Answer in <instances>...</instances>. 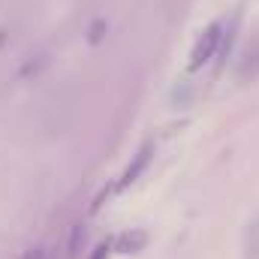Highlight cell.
I'll list each match as a JSON object with an SVG mask.
<instances>
[{
    "instance_id": "cell-1",
    "label": "cell",
    "mask_w": 259,
    "mask_h": 259,
    "mask_svg": "<svg viewBox=\"0 0 259 259\" xmlns=\"http://www.w3.org/2000/svg\"><path fill=\"white\" fill-rule=\"evenodd\" d=\"M220 39H223V21H211V24L202 30V36L196 39L193 52H190V64H187L190 66V72L202 69V66L220 52Z\"/></svg>"
},
{
    "instance_id": "cell-2",
    "label": "cell",
    "mask_w": 259,
    "mask_h": 259,
    "mask_svg": "<svg viewBox=\"0 0 259 259\" xmlns=\"http://www.w3.org/2000/svg\"><path fill=\"white\" fill-rule=\"evenodd\" d=\"M151 157H154V145H142V148H139V154L133 157V163L124 169V175H121V181H118V190H124V187L136 184V181L142 178V172L148 169Z\"/></svg>"
},
{
    "instance_id": "cell-3",
    "label": "cell",
    "mask_w": 259,
    "mask_h": 259,
    "mask_svg": "<svg viewBox=\"0 0 259 259\" xmlns=\"http://www.w3.org/2000/svg\"><path fill=\"white\" fill-rule=\"evenodd\" d=\"M145 244H148V235H145L142 229H133V232H124V235H118V241H115L118 253H139V250H142Z\"/></svg>"
},
{
    "instance_id": "cell-4",
    "label": "cell",
    "mask_w": 259,
    "mask_h": 259,
    "mask_svg": "<svg viewBox=\"0 0 259 259\" xmlns=\"http://www.w3.org/2000/svg\"><path fill=\"white\" fill-rule=\"evenodd\" d=\"M84 223H72L69 229V241H66V259H78L81 256V247H84Z\"/></svg>"
},
{
    "instance_id": "cell-5",
    "label": "cell",
    "mask_w": 259,
    "mask_h": 259,
    "mask_svg": "<svg viewBox=\"0 0 259 259\" xmlns=\"http://www.w3.org/2000/svg\"><path fill=\"white\" fill-rule=\"evenodd\" d=\"M259 75V42L253 49H247V55H244V61L238 66V78L241 81H247V78H256Z\"/></svg>"
},
{
    "instance_id": "cell-6",
    "label": "cell",
    "mask_w": 259,
    "mask_h": 259,
    "mask_svg": "<svg viewBox=\"0 0 259 259\" xmlns=\"http://www.w3.org/2000/svg\"><path fill=\"white\" fill-rule=\"evenodd\" d=\"M244 259H259V217L253 223H247V232H244Z\"/></svg>"
},
{
    "instance_id": "cell-7",
    "label": "cell",
    "mask_w": 259,
    "mask_h": 259,
    "mask_svg": "<svg viewBox=\"0 0 259 259\" xmlns=\"http://www.w3.org/2000/svg\"><path fill=\"white\" fill-rule=\"evenodd\" d=\"M21 259H46V247H42V244H33V247L24 250V256Z\"/></svg>"
},
{
    "instance_id": "cell-8",
    "label": "cell",
    "mask_w": 259,
    "mask_h": 259,
    "mask_svg": "<svg viewBox=\"0 0 259 259\" xmlns=\"http://www.w3.org/2000/svg\"><path fill=\"white\" fill-rule=\"evenodd\" d=\"M109 253H112V244H100V247L94 250V256H91V259H109Z\"/></svg>"
}]
</instances>
